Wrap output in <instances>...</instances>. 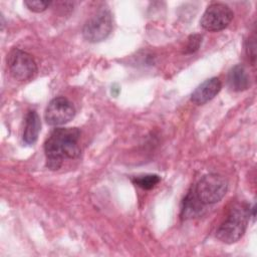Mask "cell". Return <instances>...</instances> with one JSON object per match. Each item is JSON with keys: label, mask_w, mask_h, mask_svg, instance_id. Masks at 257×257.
Segmentation results:
<instances>
[{"label": "cell", "mask_w": 257, "mask_h": 257, "mask_svg": "<svg viewBox=\"0 0 257 257\" xmlns=\"http://www.w3.org/2000/svg\"><path fill=\"white\" fill-rule=\"evenodd\" d=\"M79 137L80 132L77 127L54 128L44 144L47 168L58 170L64 159L76 158L80 154Z\"/></svg>", "instance_id": "1"}, {"label": "cell", "mask_w": 257, "mask_h": 257, "mask_svg": "<svg viewBox=\"0 0 257 257\" xmlns=\"http://www.w3.org/2000/svg\"><path fill=\"white\" fill-rule=\"evenodd\" d=\"M250 216V208L244 203L235 204L229 211L225 221L216 232V237L226 243L232 244L244 235Z\"/></svg>", "instance_id": "2"}, {"label": "cell", "mask_w": 257, "mask_h": 257, "mask_svg": "<svg viewBox=\"0 0 257 257\" xmlns=\"http://www.w3.org/2000/svg\"><path fill=\"white\" fill-rule=\"evenodd\" d=\"M201 204L211 205L220 202L228 190V182L222 175H205L192 189Z\"/></svg>", "instance_id": "3"}, {"label": "cell", "mask_w": 257, "mask_h": 257, "mask_svg": "<svg viewBox=\"0 0 257 257\" xmlns=\"http://www.w3.org/2000/svg\"><path fill=\"white\" fill-rule=\"evenodd\" d=\"M7 66L10 74L19 81H27L37 73V65L33 57L19 48H13L8 53Z\"/></svg>", "instance_id": "4"}, {"label": "cell", "mask_w": 257, "mask_h": 257, "mask_svg": "<svg viewBox=\"0 0 257 257\" xmlns=\"http://www.w3.org/2000/svg\"><path fill=\"white\" fill-rule=\"evenodd\" d=\"M112 30V17L107 9H101L85 22L82 35L89 42L104 40Z\"/></svg>", "instance_id": "5"}, {"label": "cell", "mask_w": 257, "mask_h": 257, "mask_svg": "<svg viewBox=\"0 0 257 257\" xmlns=\"http://www.w3.org/2000/svg\"><path fill=\"white\" fill-rule=\"evenodd\" d=\"M234 17L231 8L224 3H212L203 13L200 24L207 31L225 29Z\"/></svg>", "instance_id": "6"}, {"label": "cell", "mask_w": 257, "mask_h": 257, "mask_svg": "<svg viewBox=\"0 0 257 257\" xmlns=\"http://www.w3.org/2000/svg\"><path fill=\"white\" fill-rule=\"evenodd\" d=\"M75 114L73 104L63 96H58L50 100L45 109V120L49 125L57 126L70 121Z\"/></svg>", "instance_id": "7"}, {"label": "cell", "mask_w": 257, "mask_h": 257, "mask_svg": "<svg viewBox=\"0 0 257 257\" xmlns=\"http://www.w3.org/2000/svg\"><path fill=\"white\" fill-rule=\"evenodd\" d=\"M222 83L218 77H211L202 82L191 94V100L202 105L213 99L221 90Z\"/></svg>", "instance_id": "8"}, {"label": "cell", "mask_w": 257, "mask_h": 257, "mask_svg": "<svg viewBox=\"0 0 257 257\" xmlns=\"http://www.w3.org/2000/svg\"><path fill=\"white\" fill-rule=\"evenodd\" d=\"M228 85L234 91H243L250 86V78L243 65L237 64L229 70Z\"/></svg>", "instance_id": "9"}, {"label": "cell", "mask_w": 257, "mask_h": 257, "mask_svg": "<svg viewBox=\"0 0 257 257\" xmlns=\"http://www.w3.org/2000/svg\"><path fill=\"white\" fill-rule=\"evenodd\" d=\"M41 122L39 115L35 110H29L25 117V126L23 132V142L26 145H32L34 144L37 139L40 132Z\"/></svg>", "instance_id": "10"}, {"label": "cell", "mask_w": 257, "mask_h": 257, "mask_svg": "<svg viewBox=\"0 0 257 257\" xmlns=\"http://www.w3.org/2000/svg\"><path fill=\"white\" fill-rule=\"evenodd\" d=\"M203 204L199 202V200L196 198L193 190L188 193L186 198L183 202V209H182V216L184 218H192L199 214H201V211L203 209Z\"/></svg>", "instance_id": "11"}, {"label": "cell", "mask_w": 257, "mask_h": 257, "mask_svg": "<svg viewBox=\"0 0 257 257\" xmlns=\"http://www.w3.org/2000/svg\"><path fill=\"white\" fill-rule=\"evenodd\" d=\"M132 181L136 186L144 190H151L160 183L161 178L155 174H148V175L135 177L133 178Z\"/></svg>", "instance_id": "12"}, {"label": "cell", "mask_w": 257, "mask_h": 257, "mask_svg": "<svg viewBox=\"0 0 257 257\" xmlns=\"http://www.w3.org/2000/svg\"><path fill=\"white\" fill-rule=\"evenodd\" d=\"M50 1H42V0H25L24 5L33 12L40 13L46 10L50 6Z\"/></svg>", "instance_id": "13"}, {"label": "cell", "mask_w": 257, "mask_h": 257, "mask_svg": "<svg viewBox=\"0 0 257 257\" xmlns=\"http://www.w3.org/2000/svg\"><path fill=\"white\" fill-rule=\"evenodd\" d=\"M201 42H202V35H200V34L191 35L188 38V43H187V46L185 49V53L190 54V53L196 52L199 49Z\"/></svg>", "instance_id": "14"}, {"label": "cell", "mask_w": 257, "mask_h": 257, "mask_svg": "<svg viewBox=\"0 0 257 257\" xmlns=\"http://www.w3.org/2000/svg\"><path fill=\"white\" fill-rule=\"evenodd\" d=\"M255 47H256V45H255V41H254V39H248V46H247V53L251 50L252 52H251V58H252V62L254 63V61H255Z\"/></svg>", "instance_id": "15"}]
</instances>
